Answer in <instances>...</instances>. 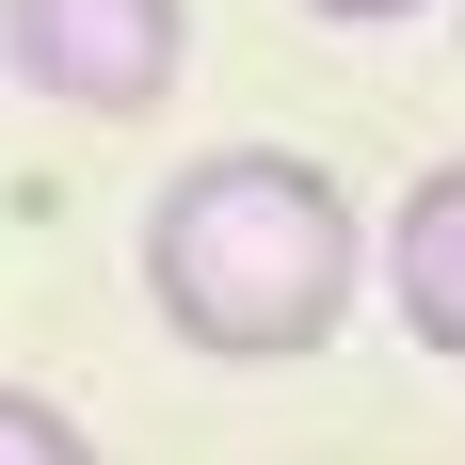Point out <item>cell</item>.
<instances>
[{
  "label": "cell",
  "instance_id": "7a4b0ae2",
  "mask_svg": "<svg viewBox=\"0 0 465 465\" xmlns=\"http://www.w3.org/2000/svg\"><path fill=\"white\" fill-rule=\"evenodd\" d=\"M0 81L81 129H144L193 81V0H0Z\"/></svg>",
  "mask_w": 465,
  "mask_h": 465
},
{
  "label": "cell",
  "instance_id": "277c9868",
  "mask_svg": "<svg viewBox=\"0 0 465 465\" xmlns=\"http://www.w3.org/2000/svg\"><path fill=\"white\" fill-rule=\"evenodd\" d=\"M0 465H96V433L48 401V385H0Z\"/></svg>",
  "mask_w": 465,
  "mask_h": 465
},
{
  "label": "cell",
  "instance_id": "3957f363",
  "mask_svg": "<svg viewBox=\"0 0 465 465\" xmlns=\"http://www.w3.org/2000/svg\"><path fill=\"white\" fill-rule=\"evenodd\" d=\"M370 273H385V322L418 337V353H450V370H465V161H433V177L385 209Z\"/></svg>",
  "mask_w": 465,
  "mask_h": 465
},
{
  "label": "cell",
  "instance_id": "6da1fadb",
  "mask_svg": "<svg viewBox=\"0 0 465 465\" xmlns=\"http://www.w3.org/2000/svg\"><path fill=\"white\" fill-rule=\"evenodd\" d=\"M353 289H370V225H353V193L322 161H289V144H209L177 177L144 193V305L177 353L209 370H289V353H322L353 322Z\"/></svg>",
  "mask_w": 465,
  "mask_h": 465
},
{
  "label": "cell",
  "instance_id": "5b68a950",
  "mask_svg": "<svg viewBox=\"0 0 465 465\" xmlns=\"http://www.w3.org/2000/svg\"><path fill=\"white\" fill-rule=\"evenodd\" d=\"M305 16H322V33H401L418 0H305Z\"/></svg>",
  "mask_w": 465,
  "mask_h": 465
}]
</instances>
